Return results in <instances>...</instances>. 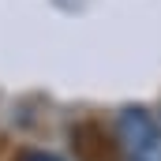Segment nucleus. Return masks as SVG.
I'll list each match as a JSON object with an SVG mask.
<instances>
[{
  "mask_svg": "<svg viewBox=\"0 0 161 161\" xmlns=\"http://www.w3.org/2000/svg\"><path fill=\"white\" fill-rule=\"evenodd\" d=\"M113 131L131 161H146L158 142V113H150L146 105H124L113 120Z\"/></svg>",
  "mask_w": 161,
  "mask_h": 161,
  "instance_id": "1",
  "label": "nucleus"
},
{
  "mask_svg": "<svg viewBox=\"0 0 161 161\" xmlns=\"http://www.w3.org/2000/svg\"><path fill=\"white\" fill-rule=\"evenodd\" d=\"M15 161H68V158H60V154H53V150H19Z\"/></svg>",
  "mask_w": 161,
  "mask_h": 161,
  "instance_id": "2",
  "label": "nucleus"
},
{
  "mask_svg": "<svg viewBox=\"0 0 161 161\" xmlns=\"http://www.w3.org/2000/svg\"><path fill=\"white\" fill-rule=\"evenodd\" d=\"M146 161H161V113H158V142H154V150H150Z\"/></svg>",
  "mask_w": 161,
  "mask_h": 161,
  "instance_id": "3",
  "label": "nucleus"
}]
</instances>
